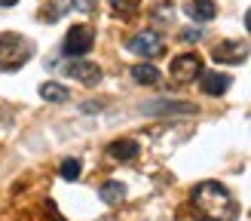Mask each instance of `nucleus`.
I'll use <instances>...</instances> for the list:
<instances>
[{"mask_svg":"<svg viewBox=\"0 0 251 221\" xmlns=\"http://www.w3.org/2000/svg\"><path fill=\"white\" fill-rule=\"evenodd\" d=\"M107 157L110 160H120V163H129V160L138 157V144L129 141V138H126V141H114V144L107 147Z\"/></svg>","mask_w":251,"mask_h":221,"instance_id":"nucleus-10","label":"nucleus"},{"mask_svg":"<svg viewBox=\"0 0 251 221\" xmlns=\"http://www.w3.org/2000/svg\"><path fill=\"white\" fill-rule=\"evenodd\" d=\"M199 37H202L199 31H184V34H181V40H187V43H196Z\"/></svg>","mask_w":251,"mask_h":221,"instance_id":"nucleus-17","label":"nucleus"},{"mask_svg":"<svg viewBox=\"0 0 251 221\" xmlns=\"http://www.w3.org/2000/svg\"><path fill=\"white\" fill-rule=\"evenodd\" d=\"M92 43H95L92 31L86 28V25H74L68 31V37H65V43H61V53L65 55H86L92 49Z\"/></svg>","mask_w":251,"mask_h":221,"instance_id":"nucleus-3","label":"nucleus"},{"mask_svg":"<svg viewBox=\"0 0 251 221\" xmlns=\"http://www.w3.org/2000/svg\"><path fill=\"white\" fill-rule=\"evenodd\" d=\"M40 95L46 98V102H68L71 92H68L61 83H43V86H40Z\"/></svg>","mask_w":251,"mask_h":221,"instance_id":"nucleus-12","label":"nucleus"},{"mask_svg":"<svg viewBox=\"0 0 251 221\" xmlns=\"http://www.w3.org/2000/svg\"><path fill=\"white\" fill-rule=\"evenodd\" d=\"M199 83H202V92H205V95H224L233 80H230V74L208 71V74H199Z\"/></svg>","mask_w":251,"mask_h":221,"instance_id":"nucleus-8","label":"nucleus"},{"mask_svg":"<svg viewBox=\"0 0 251 221\" xmlns=\"http://www.w3.org/2000/svg\"><path fill=\"white\" fill-rule=\"evenodd\" d=\"M31 53H34V43L25 40L22 34H3L0 37V71L22 68L31 58Z\"/></svg>","mask_w":251,"mask_h":221,"instance_id":"nucleus-2","label":"nucleus"},{"mask_svg":"<svg viewBox=\"0 0 251 221\" xmlns=\"http://www.w3.org/2000/svg\"><path fill=\"white\" fill-rule=\"evenodd\" d=\"M129 49L138 55H144V58H156L162 55V49H166V43H162V37L153 34V31H141V34H135L132 40H129Z\"/></svg>","mask_w":251,"mask_h":221,"instance_id":"nucleus-4","label":"nucleus"},{"mask_svg":"<svg viewBox=\"0 0 251 221\" xmlns=\"http://www.w3.org/2000/svg\"><path fill=\"white\" fill-rule=\"evenodd\" d=\"M199 74H202V61H199V55H193V53H184V55H178L172 61V77L178 83H190V80L199 77Z\"/></svg>","mask_w":251,"mask_h":221,"instance_id":"nucleus-5","label":"nucleus"},{"mask_svg":"<svg viewBox=\"0 0 251 221\" xmlns=\"http://www.w3.org/2000/svg\"><path fill=\"white\" fill-rule=\"evenodd\" d=\"M132 80L135 83H156L159 80V71L153 65H135L132 68Z\"/></svg>","mask_w":251,"mask_h":221,"instance_id":"nucleus-13","label":"nucleus"},{"mask_svg":"<svg viewBox=\"0 0 251 221\" xmlns=\"http://www.w3.org/2000/svg\"><path fill=\"white\" fill-rule=\"evenodd\" d=\"M184 12H187V19H193V22H211L218 6L211 3V0H190V3L184 6Z\"/></svg>","mask_w":251,"mask_h":221,"instance_id":"nucleus-9","label":"nucleus"},{"mask_svg":"<svg viewBox=\"0 0 251 221\" xmlns=\"http://www.w3.org/2000/svg\"><path fill=\"white\" fill-rule=\"evenodd\" d=\"M135 3H138V0H110V6H114L117 12H129Z\"/></svg>","mask_w":251,"mask_h":221,"instance_id":"nucleus-16","label":"nucleus"},{"mask_svg":"<svg viewBox=\"0 0 251 221\" xmlns=\"http://www.w3.org/2000/svg\"><path fill=\"white\" fill-rule=\"evenodd\" d=\"M245 28H248V34H251V9L245 12Z\"/></svg>","mask_w":251,"mask_h":221,"instance_id":"nucleus-18","label":"nucleus"},{"mask_svg":"<svg viewBox=\"0 0 251 221\" xmlns=\"http://www.w3.org/2000/svg\"><path fill=\"white\" fill-rule=\"evenodd\" d=\"M61 178L77 181L80 178V160H65V163H61Z\"/></svg>","mask_w":251,"mask_h":221,"instance_id":"nucleus-14","label":"nucleus"},{"mask_svg":"<svg viewBox=\"0 0 251 221\" xmlns=\"http://www.w3.org/2000/svg\"><path fill=\"white\" fill-rule=\"evenodd\" d=\"M193 209L202 221H233L236 218V203L230 191L218 181H202L193 191Z\"/></svg>","mask_w":251,"mask_h":221,"instance_id":"nucleus-1","label":"nucleus"},{"mask_svg":"<svg viewBox=\"0 0 251 221\" xmlns=\"http://www.w3.org/2000/svg\"><path fill=\"white\" fill-rule=\"evenodd\" d=\"M98 193H101L104 203H123V200H126V188H123L120 181H104Z\"/></svg>","mask_w":251,"mask_h":221,"instance_id":"nucleus-11","label":"nucleus"},{"mask_svg":"<svg viewBox=\"0 0 251 221\" xmlns=\"http://www.w3.org/2000/svg\"><path fill=\"white\" fill-rule=\"evenodd\" d=\"M211 55H215V61H224V65H236V61H242L248 55V43L224 40V43H218L215 49H211Z\"/></svg>","mask_w":251,"mask_h":221,"instance_id":"nucleus-6","label":"nucleus"},{"mask_svg":"<svg viewBox=\"0 0 251 221\" xmlns=\"http://www.w3.org/2000/svg\"><path fill=\"white\" fill-rule=\"evenodd\" d=\"M65 74L83 80V83H98L101 80V68H98L95 61H71V65L65 68Z\"/></svg>","mask_w":251,"mask_h":221,"instance_id":"nucleus-7","label":"nucleus"},{"mask_svg":"<svg viewBox=\"0 0 251 221\" xmlns=\"http://www.w3.org/2000/svg\"><path fill=\"white\" fill-rule=\"evenodd\" d=\"M12 3H19V0H0V6H12Z\"/></svg>","mask_w":251,"mask_h":221,"instance_id":"nucleus-19","label":"nucleus"},{"mask_svg":"<svg viewBox=\"0 0 251 221\" xmlns=\"http://www.w3.org/2000/svg\"><path fill=\"white\" fill-rule=\"evenodd\" d=\"M68 3L77 9V12H92L95 9V0H68Z\"/></svg>","mask_w":251,"mask_h":221,"instance_id":"nucleus-15","label":"nucleus"}]
</instances>
